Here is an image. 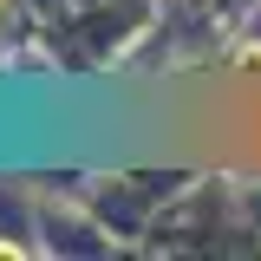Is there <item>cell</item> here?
Here are the masks:
<instances>
[{
	"label": "cell",
	"mask_w": 261,
	"mask_h": 261,
	"mask_svg": "<svg viewBox=\"0 0 261 261\" xmlns=\"http://www.w3.org/2000/svg\"><path fill=\"white\" fill-rule=\"evenodd\" d=\"M235 65L242 72H261V46H235Z\"/></svg>",
	"instance_id": "1"
},
{
	"label": "cell",
	"mask_w": 261,
	"mask_h": 261,
	"mask_svg": "<svg viewBox=\"0 0 261 261\" xmlns=\"http://www.w3.org/2000/svg\"><path fill=\"white\" fill-rule=\"evenodd\" d=\"M20 255H27L20 242H0V261H20Z\"/></svg>",
	"instance_id": "2"
},
{
	"label": "cell",
	"mask_w": 261,
	"mask_h": 261,
	"mask_svg": "<svg viewBox=\"0 0 261 261\" xmlns=\"http://www.w3.org/2000/svg\"><path fill=\"white\" fill-rule=\"evenodd\" d=\"M7 7H13V0H0V20H7Z\"/></svg>",
	"instance_id": "3"
}]
</instances>
